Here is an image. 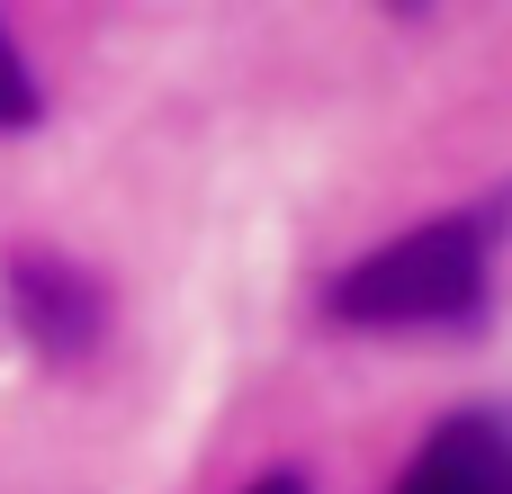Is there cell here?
<instances>
[{
	"instance_id": "cell-1",
	"label": "cell",
	"mask_w": 512,
	"mask_h": 494,
	"mask_svg": "<svg viewBox=\"0 0 512 494\" xmlns=\"http://www.w3.org/2000/svg\"><path fill=\"white\" fill-rule=\"evenodd\" d=\"M495 243H504V207L432 216V225L378 243L369 261H351L333 279V315L342 324H468L486 306Z\"/></svg>"
},
{
	"instance_id": "cell-2",
	"label": "cell",
	"mask_w": 512,
	"mask_h": 494,
	"mask_svg": "<svg viewBox=\"0 0 512 494\" xmlns=\"http://www.w3.org/2000/svg\"><path fill=\"white\" fill-rule=\"evenodd\" d=\"M396 494H512V414L468 405V414L432 423L423 450L405 459Z\"/></svg>"
},
{
	"instance_id": "cell-3",
	"label": "cell",
	"mask_w": 512,
	"mask_h": 494,
	"mask_svg": "<svg viewBox=\"0 0 512 494\" xmlns=\"http://www.w3.org/2000/svg\"><path fill=\"white\" fill-rule=\"evenodd\" d=\"M18 315L45 333V351H81V342H90V324H99L90 288H81L72 270H45V261H27V270H18Z\"/></svg>"
},
{
	"instance_id": "cell-4",
	"label": "cell",
	"mask_w": 512,
	"mask_h": 494,
	"mask_svg": "<svg viewBox=\"0 0 512 494\" xmlns=\"http://www.w3.org/2000/svg\"><path fill=\"white\" fill-rule=\"evenodd\" d=\"M27 117H36V81H27L18 45L0 36V126H27Z\"/></svg>"
},
{
	"instance_id": "cell-5",
	"label": "cell",
	"mask_w": 512,
	"mask_h": 494,
	"mask_svg": "<svg viewBox=\"0 0 512 494\" xmlns=\"http://www.w3.org/2000/svg\"><path fill=\"white\" fill-rule=\"evenodd\" d=\"M243 494H306L297 477H261V486H243Z\"/></svg>"
}]
</instances>
